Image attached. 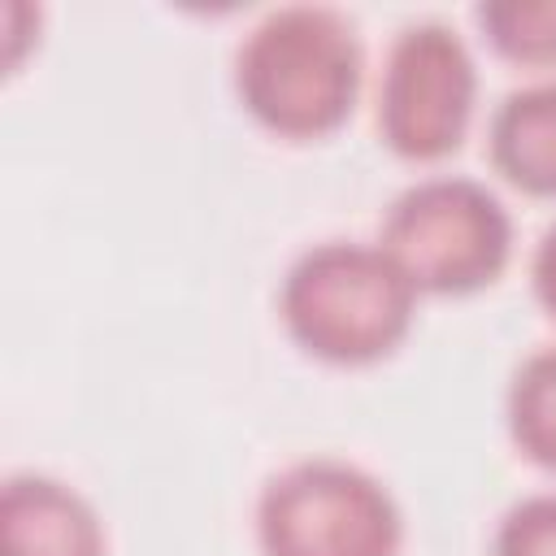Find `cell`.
<instances>
[{"label": "cell", "mask_w": 556, "mask_h": 556, "mask_svg": "<svg viewBox=\"0 0 556 556\" xmlns=\"http://www.w3.org/2000/svg\"><path fill=\"white\" fill-rule=\"evenodd\" d=\"M365 56L356 26L330 4L269 9L235 48V96L278 139L334 135L361 96Z\"/></svg>", "instance_id": "cell-1"}, {"label": "cell", "mask_w": 556, "mask_h": 556, "mask_svg": "<svg viewBox=\"0 0 556 556\" xmlns=\"http://www.w3.org/2000/svg\"><path fill=\"white\" fill-rule=\"evenodd\" d=\"M417 300L378 243L326 239L287 265L278 317L304 356L356 369L387 361L408 339Z\"/></svg>", "instance_id": "cell-2"}, {"label": "cell", "mask_w": 556, "mask_h": 556, "mask_svg": "<svg viewBox=\"0 0 556 556\" xmlns=\"http://www.w3.org/2000/svg\"><path fill=\"white\" fill-rule=\"evenodd\" d=\"M378 248L417 295H473L508 269L513 217L486 182L430 174L387 204Z\"/></svg>", "instance_id": "cell-3"}, {"label": "cell", "mask_w": 556, "mask_h": 556, "mask_svg": "<svg viewBox=\"0 0 556 556\" xmlns=\"http://www.w3.org/2000/svg\"><path fill=\"white\" fill-rule=\"evenodd\" d=\"M256 547L261 556H400L404 513L369 469L313 456L261 486Z\"/></svg>", "instance_id": "cell-4"}, {"label": "cell", "mask_w": 556, "mask_h": 556, "mask_svg": "<svg viewBox=\"0 0 556 556\" xmlns=\"http://www.w3.org/2000/svg\"><path fill=\"white\" fill-rule=\"evenodd\" d=\"M478 109V61L447 22H408L382 61L378 135L400 161L434 165L452 156Z\"/></svg>", "instance_id": "cell-5"}, {"label": "cell", "mask_w": 556, "mask_h": 556, "mask_svg": "<svg viewBox=\"0 0 556 556\" xmlns=\"http://www.w3.org/2000/svg\"><path fill=\"white\" fill-rule=\"evenodd\" d=\"M0 556H109V534L70 482L9 473L0 486Z\"/></svg>", "instance_id": "cell-6"}, {"label": "cell", "mask_w": 556, "mask_h": 556, "mask_svg": "<svg viewBox=\"0 0 556 556\" xmlns=\"http://www.w3.org/2000/svg\"><path fill=\"white\" fill-rule=\"evenodd\" d=\"M486 152L504 182L526 195H556V74L513 87L486 126Z\"/></svg>", "instance_id": "cell-7"}, {"label": "cell", "mask_w": 556, "mask_h": 556, "mask_svg": "<svg viewBox=\"0 0 556 556\" xmlns=\"http://www.w3.org/2000/svg\"><path fill=\"white\" fill-rule=\"evenodd\" d=\"M504 421L513 447L530 465L556 473V348H539L513 369Z\"/></svg>", "instance_id": "cell-8"}, {"label": "cell", "mask_w": 556, "mask_h": 556, "mask_svg": "<svg viewBox=\"0 0 556 556\" xmlns=\"http://www.w3.org/2000/svg\"><path fill=\"white\" fill-rule=\"evenodd\" d=\"M482 39L517 65H556V0H486L473 9Z\"/></svg>", "instance_id": "cell-9"}, {"label": "cell", "mask_w": 556, "mask_h": 556, "mask_svg": "<svg viewBox=\"0 0 556 556\" xmlns=\"http://www.w3.org/2000/svg\"><path fill=\"white\" fill-rule=\"evenodd\" d=\"M491 556H556V491L517 500L491 534Z\"/></svg>", "instance_id": "cell-10"}, {"label": "cell", "mask_w": 556, "mask_h": 556, "mask_svg": "<svg viewBox=\"0 0 556 556\" xmlns=\"http://www.w3.org/2000/svg\"><path fill=\"white\" fill-rule=\"evenodd\" d=\"M530 291H534L539 308L556 321V226H547L543 239L534 243V256H530Z\"/></svg>", "instance_id": "cell-11"}]
</instances>
